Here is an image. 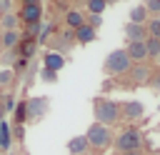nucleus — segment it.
I'll return each mask as SVG.
<instances>
[{"label":"nucleus","instance_id":"10","mask_svg":"<svg viewBox=\"0 0 160 155\" xmlns=\"http://www.w3.org/2000/svg\"><path fill=\"white\" fill-rule=\"evenodd\" d=\"M42 62H45V70H50V72H60L62 65H65V58H62L60 52H45Z\"/></svg>","mask_w":160,"mask_h":155},{"label":"nucleus","instance_id":"1","mask_svg":"<svg viewBox=\"0 0 160 155\" xmlns=\"http://www.w3.org/2000/svg\"><path fill=\"white\" fill-rule=\"evenodd\" d=\"M92 112H95V122L110 128L120 120V105L110 98H95L92 100Z\"/></svg>","mask_w":160,"mask_h":155},{"label":"nucleus","instance_id":"16","mask_svg":"<svg viewBox=\"0 0 160 155\" xmlns=\"http://www.w3.org/2000/svg\"><path fill=\"white\" fill-rule=\"evenodd\" d=\"M145 52H148V58L158 60L160 58V40L158 38H145Z\"/></svg>","mask_w":160,"mask_h":155},{"label":"nucleus","instance_id":"14","mask_svg":"<svg viewBox=\"0 0 160 155\" xmlns=\"http://www.w3.org/2000/svg\"><path fill=\"white\" fill-rule=\"evenodd\" d=\"M65 22H68L70 30H78L80 25H85V15H82L80 10H70V12L65 15Z\"/></svg>","mask_w":160,"mask_h":155},{"label":"nucleus","instance_id":"8","mask_svg":"<svg viewBox=\"0 0 160 155\" xmlns=\"http://www.w3.org/2000/svg\"><path fill=\"white\" fill-rule=\"evenodd\" d=\"M125 38H128V42H142V40L148 38V30H145V25L128 22V25H125Z\"/></svg>","mask_w":160,"mask_h":155},{"label":"nucleus","instance_id":"2","mask_svg":"<svg viewBox=\"0 0 160 155\" xmlns=\"http://www.w3.org/2000/svg\"><path fill=\"white\" fill-rule=\"evenodd\" d=\"M112 142H115L118 152L128 155V152H135V150L142 148V132H140L138 128H125V130H120V132L112 138Z\"/></svg>","mask_w":160,"mask_h":155},{"label":"nucleus","instance_id":"19","mask_svg":"<svg viewBox=\"0 0 160 155\" xmlns=\"http://www.w3.org/2000/svg\"><path fill=\"white\" fill-rule=\"evenodd\" d=\"M105 0H88V10H90V15H102V10H105Z\"/></svg>","mask_w":160,"mask_h":155},{"label":"nucleus","instance_id":"3","mask_svg":"<svg viewBox=\"0 0 160 155\" xmlns=\"http://www.w3.org/2000/svg\"><path fill=\"white\" fill-rule=\"evenodd\" d=\"M132 68V62H130V58H128V52L125 50H112V52H108V58H105V62H102V70L108 72V75H122V72H128Z\"/></svg>","mask_w":160,"mask_h":155},{"label":"nucleus","instance_id":"12","mask_svg":"<svg viewBox=\"0 0 160 155\" xmlns=\"http://www.w3.org/2000/svg\"><path fill=\"white\" fill-rule=\"evenodd\" d=\"M95 35H98V30H95V28H90V25H80V28L75 30V40H78V42H82V45H85V42H92V40H95Z\"/></svg>","mask_w":160,"mask_h":155},{"label":"nucleus","instance_id":"24","mask_svg":"<svg viewBox=\"0 0 160 155\" xmlns=\"http://www.w3.org/2000/svg\"><path fill=\"white\" fill-rule=\"evenodd\" d=\"M12 12V0H0V15Z\"/></svg>","mask_w":160,"mask_h":155},{"label":"nucleus","instance_id":"25","mask_svg":"<svg viewBox=\"0 0 160 155\" xmlns=\"http://www.w3.org/2000/svg\"><path fill=\"white\" fill-rule=\"evenodd\" d=\"M100 22H102V15H90V20H88L85 25H90V28H100Z\"/></svg>","mask_w":160,"mask_h":155},{"label":"nucleus","instance_id":"17","mask_svg":"<svg viewBox=\"0 0 160 155\" xmlns=\"http://www.w3.org/2000/svg\"><path fill=\"white\" fill-rule=\"evenodd\" d=\"M145 30H148V38H158V40H160V15H152V18L148 20Z\"/></svg>","mask_w":160,"mask_h":155},{"label":"nucleus","instance_id":"26","mask_svg":"<svg viewBox=\"0 0 160 155\" xmlns=\"http://www.w3.org/2000/svg\"><path fill=\"white\" fill-rule=\"evenodd\" d=\"M55 75H58V72H50V70H45V68H42V80L52 82V80H55Z\"/></svg>","mask_w":160,"mask_h":155},{"label":"nucleus","instance_id":"4","mask_svg":"<svg viewBox=\"0 0 160 155\" xmlns=\"http://www.w3.org/2000/svg\"><path fill=\"white\" fill-rule=\"evenodd\" d=\"M85 140H88L90 148L105 150V148L112 142V132H110V128H105V125H100V122H92V125L88 128V132H85Z\"/></svg>","mask_w":160,"mask_h":155},{"label":"nucleus","instance_id":"30","mask_svg":"<svg viewBox=\"0 0 160 155\" xmlns=\"http://www.w3.org/2000/svg\"><path fill=\"white\" fill-rule=\"evenodd\" d=\"M118 155H120V152H118Z\"/></svg>","mask_w":160,"mask_h":155},{"label":"nucleus","instance_id":"22","mask_svg":"<svg viewBox=\"0 0 160 155\" xmlns=\"http://www.w3.org/2000/svg\"><path fill=\"white\" fill-rule=\"evenodd\" d=\"M145 10L152 15H160V0H145Z\"/></svg>","mask_w":160,"mask_h":155},{"label":"nucleus","instance_id":"15","mask_svg":"<svg viewBox=\"0 0 160 155\" xmlns=\"http://www.w3.org/2000/svg\"><path fill=\"white\" fill-rule=\"evenodd\" d=\"M18 22H20L18 12H5V15H0V28H2V30H18Z\"/></svg>","mask_w":160,"mask_h":155},{"label":"nucleus","instance_id":"7","mask_svg":"<svg viewBox=\"0 0 160 155\" xmlns=\"http://www.w3.org/2000/svg\"><path fill=\"white\" fill-rule=\"evenodd\" d=\"M40 15H42V8L40 5H22V10H20V20L22 22H28V25H32V22H40Z\"/></svg>","mask_w":160,"mask_h":155},{"label":"nucleus","instance_id":"13","mask_svg":"<svg viewBox=\"0 0 160 155\" xmlns=\"http://www.w3.org/2000/svg\"><path fill=\"white\" fill-rule=\"evenodd\" d=\"M0 42H2V48H5V50H12V48L20 42V32H18V30H2Z\"/></svg>","mask_w":160,"mask_h":155},{"label":"nucleus","instance_id":"11","mask_svg":"<svg viewBox=\"0 0 160 155\" xmlns=\"http://www.w3.org/2000/svg\"><path fill=\"white\" fill-rule=\"evenodd\" d=\"M88 148H90V145H88L85 135H75V138L68 140V152H70V155H85Z\"/></svg>","mask_w":160,"mask_h":155},{"label":"nucleus","instance_id":"18","mask_svg":"<svg viewBox=\"0 0 160 155\" xmlns=\"http://www.w3.org/2000/svg\"><path fill=\"white\" fill-rule=\"evenodd\" d=\"M145 18H148V10H145V5H138V8H132V10H130V22H135V25H142V22H145Z\"/></svg>","mask_w":160,"mask_h":155},{"label":"nucleus","instance_id":"5","mask_svg":"<svg viewBox=\"0 0 160 155\" xmlns=\"http://www.w3.org/2000/svg\"><path fill=\"white\" fill-rule=\"evenodd\" d=\"M48 110V98H32L25 102V120H38Z\"/></svg>","mask_w":160,"mask_h":155},{"label":"nucleus","instance_id":"21","mask_svg":"<svg viewBox=\"0 0 160 155\" xmlns=\"http://www.w3.org/2000/svg\"><path fill=\"white\" fill-rule=\"evenodd\" d=\"M132 75H135V80H138V82H145V80L150 78V70H148L145 65H138V68L132 70Z\"/></svg>","mask_w":160,"mask_h":155},{"label":"nucleus","instance_id":"27","mask_svg":"<svg viewBox=\"0 0 160 155\" xmlns=\"http://www.w3.org/2000/svg\"><path fill=\"white\" fill-rule=\"evenodd\" d=\"M32 50H35V42H32V40H30V42H25V55H30Z\"/></svg>","mask_w":160,"mask_h":155},{"label":"nucleus","instance_id":"29","mask_svg":"<svg viewBox=\"0 0 160 155\" xmlns=\"http://www.w3.org/2000/svg\"><path fill=\"white\" fill-rule=\"evenodd\" d=\"M0 122H2V110H0Z\"/></svg>","mask_w":160,"mask_h":155},{"label":"nucleus","instance_id":"6","mask_svg":"<svg viewBox=\"0 0 160 155\" xmlns=\"http://www.w3.org/2000/svg\"><path fill=\"white\" fill-rule=\"evenodd\" d=\"M142 112H145V108L140 100H125L120 105V118H125V120H138V118H142Z\"/></svg>","mask_w":160,"mask_h":155},{"label":"nucleus","instance_id":"28","mask_svg":"<svg viewBox=\"0 0 160 155\" xmlns=\"http://www.w3.org/2000/svg\"><path fill=\"white\" fill-rule=\"evenodd\" d=\"M15 108V100L12 98H5V110H12Z\"/></svg>","mask_w":160,"mask_h":155},{"label":"nucleus","instance_id":"9","mask_svg":"<svg viewBox=\"0 0 160 155\" xmlns=\"http://www.w3.org/2000/svg\"><path fill=\"white\" fill-rule=\"evenodd\" d=\"M125 52H128L130 62H142V60H148V52H145V40H142V42H128Z\"/></svg>","mask_w":160,"mask_h":155},{"label":"nucleus","instance_id":"20","mask_svg":"<svg viewBox=\"0 0 160 155\" xmlns=\"http://www.w3.org/2000/svg\"><path fill=\"white\" fill-rule=\"evenodd\" d=\"M8 145H10V130H8V122L2 120V122H0V148L5 150Z\"/></svg>","mask_w":160,"mask_h":155},{"label":"nucleus","instance_id":"23","mask_svg":"<svg viewBox=\"0 0 160 155\" xmlns=\"http://www.w3.org/2000/svg\"><path fill=\"white\" fill-rule=\"evenodd\" d=\"M10 80H12V72L10 70H0V85H10Z\"/></svg>","mask_w":160,"mask_h":155}]
</instances>
